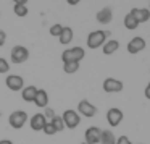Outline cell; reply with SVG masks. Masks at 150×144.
<instances>
[{
  "label": "cell",
  "mask_w": 150,
  "mask_h": 144,
  "mask_svg": "<svg viewBox=\"0 0 150 144\" xmlns=\"http://www.w3.org/2000/svg\"><path fill=\"white\" fill-rule=\"evenodd\" d=\"M82 0H66V4L68 5H73V7H74V5H78V4H81Z\"/></svg>",
  "instance_id": "cell-31"
},
{
  "label": "cell",
  "mask_w": 150,
  "mask_h": 144,
  "mask_svg": "<svg viewBox=\"0 0 150 144\" xmlns=\"http://www.w3.org/2000/svg\"><path fill=\"white\" fill-rule=\"evenodd\" d=\"M34 104H36V107H39V108L49 107V94H47V91L39 89L37 94H36V99H34Z\"/></svg>",
  "instance_id": "cell-15"
},
{
  "label": "cell",
  "mask_w": 150,
  "mask_h": 144,
  "mask_svg": "<svg viewBox=\"0 0 150 144\" xmlns=\"http://www.w3.org/2000/svg\"><path fill=\"white\" fill-rule=\"evenodd\" d=\"M8 71H10V63H8L5 58L0 57V73L4 75V73H8Z\"/></svg>",
  "instance_id": "cell-25"
},
{
  "label": "cell",
  "mask_w": 150,
  "mask_h": 144,
  "mask_svg": "<svg viewBox=\"0 0 150 144\" xmlns=\"http://www.w3.org/2000/svg\"><path fill=\"white\" fill-rule=\"evenodd\" d=\"M37 91H39V89H37L36 86H24L23 91H21V97H23L24 102H34Z\"/></svg>",
  "instance_id": "cell-16"
},
{
  "label": "cell",
  "mask_w": 150,
  "mask_h": 144,
  "mask_svg": "<svg viewBox=\"0 0 150 144\" xmlns=\"http://www.w3.org/2000/svg\"><path fill=\"white\" fill-rule=\"evenodd\" d=\"M0 117H2V112H0Z\"/></svg>",
  "instance_id": "cell-36"
},
{
  "label": "cell",
  "mask_w": 150,
  "mask_h": 144,
  "mask_svg": "<svg viewBox=\"0 0 150 144\" xmlns=\"http://www.w3.org/2000/svg\"><path fill=\"white\" fill-rule=\"evenodd\" d=\"M5 84L10 91H23L24 88V79L21 78L20 75H8L7 79H5Z\"/></svg>",
  "instance_id": "cell-7"
},
{
  "label": "cell",
  "mask_w": 150,
  "mask_h": 144,
  "mask_svg": "<svg viewBox=\"0 0 150 144\" xmlns=\"http://www.w3.org/2000/svg\"><path fill=\"white\" fill-rule=\"evenodd\" d=\"M84 55H86V52L82 47H71V49L63 50L62 60H63V63H79L84 58Z\"/></svg>",
  "instance_id": "cell-2"
},
{
  "label": "cell",
  "mask_w": 150,
  "mask_h": 144,
  "mask_svg": "<svg viewBox=\"0 0 150 144\" xmlns=\"http://www.w3.org/2000/svg\"><path fill=\"white\" fill-rule=\"evenodd\" d=\"M81 144H89V143H81Z\"/></svg>",
  "instance_id": "cell-35"
},
{
  "label": "cell",
  "mask_w": 150,
  "mask_h": 144,
  "mask_svg": "<svg viewBox=\"0 0 150 144\" xmlns=\"http://www.w3.org/2000/svg\"><path fill=\"white\" fill-rule=\"evenodd\" d=\"M129 13L136 18V21L139 24L140 23H145V21L150 20V10H149V8H136V7H134Z\"/></svg>",
  "instance_id": "cell-13"
},
{
  "label": "cell",
  "mask_w": 150,
  "mask_h": 144,
  "mask_svg": "<svg viewBox=\"0 0 150 144\" xmlns=\"http://www.w3.org/2000/svg\"><path fill=\"white\" fill-rule=\"evenodd\" d=\"M100 144H116V136L111 130H102Z\"/></svg>",
  "instance_id": "cell-18"
},
{
  "label": "cell",
  "mask_w": 150,
  "mask_h": 144,
  "mask_svg": "<svg viewBox=\"0 0 150 144\" xmlns=\"http://www.w3.org/2000/svg\"><path fill=\"white\" fill-rule=\"evenodd\" d=\"M118 49H120V42H118L116 39H110L103 44V53L105 55H111V53H115Z\"/></svg>",
  "instance_id": "cell-19"
},
{
  "label": "cell",
  "mask_w": 150,
  "mask_h": 144,
  "mask_svg": "<svg viewBox=\"0 0 150 144\" xmlns=\"http://www.w3.org/2000/svg\"><path fill=\"white\" fill-rule=\"evenodd\" d=\"M124 26H126V29H129V31H134V29H137V26H139V23L136 21V18L132 16L131 13H127L126 16H124Z\"/></svg>",
  "instance_id": "cell-20"
},
{
  "label": "cell",
  "mask_w": 150,
  "mask_h": 144,
  "mask_svg": "<svg viewBox=\"0 0 150 144\" xmlns=\"http://www.w3.org/2000/svg\"><path fill=\"white\" fill-rule=\"evenodd\" d=\"M13 11H15V15H16V16H20V18H24L28 13H29V10H28V5H15V7H13Z\"/></svg>",
  "instance_id": "cell-22"
},
{
  "label": "cell",
  "mask_w": 150,
  "mask_h": 144,
  "mask_svg": "<svg viewBox=\"0 0 150 144\" xmlns=\"http://www.w3.org/2000/svg\"><path fill=\"white\" fill-rule=\"evenodd\" d=\"M144 49H145V39H142V37H139V36L132 37V39L127 42V52H129L131 55L142 52Z\"/></svg>",
  "instance_id": "cell-11"
},
{
  "label": "cell",
  "mask_w": 150,
  "mask_h": 144,
  "mask_svg": "<svg viewBox=\"0 0 150 144\" xmlns=\"http://www.w3.org/2000/svg\"><path fill=\"white\" fill-rule=\"evenodd\" d=\"M15 5H28V0H13Z\"/></svg>",
  "instance_id": "cell-32"
},
{
  "label": "cell",
  "mask_w": 150,
  "mask_h": 144,
  "mask_svg": "<svg viewBox=\"0 0 150 144\" xmlns=\"http://www.w3.org/2000/svg\"><path fill=\"white\" fill-rule=\"evenodd\" d=\"M73 37H74V33H73V29L71 28H68V26H63V31H62V34H60V44H63V46H68L69 42L73 41Z\"/></svg>",
  "instance_id": "cell-17"
},
{
  "label": "cell",
  "mask_w": 150,
  "mask_h": 144,
  "mask_svg": "<svg viewBox=\"0 0 150 144\" xmlns=\"http://www.w3.org/2000/svg\"><path fill=\"white\" fill-rule=\"evenodd\" d=\"M116 144H132V143H131V139H129V138H127V136H124V134H123V136L116 138Z\"/></svg>",
  "instance_id": "cell-28"
},
{
  "label": "cell",
  "mask_w": 150,
  "mask_h": 144,
  "mask_svg": "<svg viewBox=\"0 0 150 144\" xmlns=\"http://www.w3.org/2000/svg\"><path fill=\"white\" fill-rule=\"evenodd\" d=\"M111 20H113V10H111V7H103L97 13V21L100 24H108V23H111Z\"/></svg>",
  "instance_id": "cell-14"
},
{
  "label": "cell",
  "mask_w": 150,
  "mask_h": 144,
  "mask_svg": "<svg viewBox=\"0 0 150 144\" xmlns=\"http://www.w3.org/2000/svg\"><path fill=\"white\" fill-rule=\"evenodd\" d=\"M5 42H7V33L4 29H0V47L5 46Z\"/></svg>",
  "instance_id": "cell-29"
},
{
  "label": "cell",
  "mask_w": 150,
  "mask_h": 144,
  "mask_svg": "<svg viewBox=\"0 0 150 144\" xmlns=\"http://www.w3.org/2000/svg\"><path fill=\"white\" fill-rule=\"evenodd\" d=\"M28 58H29V50H28L24 46H15L13 49H11V52H10L11 63L21 65V63H24Z\"/></svg>",
  "instance_id": "cell-3"
},
{
  "label": "cell",
  "mask_w": 150,
  "mask_h": 144,
  "mask_svg": "<svg viewBox=\"0 0 150 144\" xmlns=\"http://www.w3.org/2000/svg\"><path fill=\"white\" fill-rule=\"evenodd\" d=\"M62 118H63V123H65V128H68V130H74L81 123V115L76 110H71V108L63 112Z\"/></svg>",
  "instance_id": "cell-5"
},
{
  "label": "cell",
  "mask_w": 150,
  "mask_h": 144,
  "mask_svg": "<svg viewBox=\"0 0 150 144\" xmlns=\"http://www.w3.org/2000/svg\"><path fill=\"white\" fill-rule=\"evenodd\" d=\"M144 94H145V97L150 101V81H149V84L145 86V91H144Z\"/></svg>",
  "instance_id": "cell-30"
},
{
  "label": "cell",
  "mask_w": 150,
  "mask_h": 144,
  "mask_svg": "<svg viewBox=\"0 0 150 144\" xmlns=\"http://www.w3.org/2000/svg\"><path fill=\"white\" fill-rule=\"evenodd\" d=\"M100 136H102V130L98 126H89L84 133V139L89 144H98L100 143Z\"/></svg>",
  "instance_id": "cell-9"
},
{
  "label": "cell",
  "mask_w": 150,
  "mask_h": 144,
  "mask_svg": "<svg viewBox=\"0 0 150 144\" xmlns=\"http://www.w3.org/2000/svg\"><path fill=\"white\" fill-rule=\"evenodd\" d=\"M103 91L108 94H113V92H121L123 91V83L116 78H107L103 81Z\"/></svg>",
  "instance_id": "cell-10"
},
{
  "label": "cell",
  "mask_w": 150,
  "mask_h": 144,
  "mask_svg": "<svg viewBox=\"0 0 150 144\" xmlns=\"http://www.w3.org/2000/svg\"><path fill=\"white\" fill-rule=\"evenodd\" d=\"M123 112L120 110V108H116V107H111V108H108V112H107V121H108V125L110 126H118V125L123 121Z\"/></svg>",
  "instance_id": "cell-8"
},
{
  "label": "cell",
  "mask_w": 150,
  "mask_h": 144,
  "mask_svg": "<svg viewBox=\"0 0 150 144\" xmlns=\"http://www.w3.org/2000/svg\"><path fill=\"white\" fill-rule=\"evenodd\" d=\"M76 112H78L79 115H82V117H86V118H92L97 113V107H95L94 104H91L87 99H82L78 104V110Z\"/></svg>",
  "instance_id": "cell-6"
},
{
  "label": "cell",
  "mask_w": 150,
  "mask_h": 144,
  "mask_svg": "<svg viewBox=\"0 0 150 144\" xmlns=\"http://www.w3.org/2000/svg\"><path fill=\"white\" fill-rule=\"evenodd\" d=\"M137 144H142V143H137Z\"/></svg>",
  "instance_id": "cell-37"
},
{
  "label": "cell",
  "mask_w": 150,
  "mask_h": 144,
  "mask_svg": "<svg viewBox=\"0 0 150 144\" xmlns=\"http://www.w3.org/2000/svg\"><path fill=\"white\" fill-rule=\"evenodd\" d=\"M0 144H13V143H11L10 139H2V141H0Z\"/></svg>",
  "instance_id": "cell-33"
},
{
  "label": "cell",
  "mask_w": 150,
  "mask_h": 144,
  "mask_svg": "<svg viewBox=\"0 0 150 144\" xmlns=\"http://www.w3.org/2000/svg\"><path fill=\"white\" fill-rule=\"evenodd\" d=\"M62 31H63V26H62V24H53V26H50V36L60 37Z\"/></svg>",
  "instance_id": "cell-24"
},
{
  "label": "cell",
  "mask_w": 150,
  "mask_h": 144,
  "mask_svg": "<svg viewBox=\"0 0 150 144\" xmlns=\"http://www.w3.org/2000/svg\"><path fill=\"white\" fill-rule=\"evenodd\" d=\"M149 10H150V0H149Z\"/></svg>",
  "instance_id": "cell-34"
},
{
  "label": "cell",
  "mask_w": 150,
  "mask_h": 144,
  "mask_svg": "<svg viewBox=\"0 0 150 144\" xmlns=\"http://www.w3.org/2000/svg\"><path fill=\"white\" fill-rule=\"evenodd\" d=\"M28 121V113L24 110H15L8 117V123L13 130H21Z\"/></svg>",
  "instance_id": "cell-4"
},
{
  "label": "cell",
  "mask_w": 150,
  "mask_h": 144,
  "mask_svg": "<svg viewBox=\"0 0 150 144\" xmlns=\"http://www.w3.org/2000/svg\"><path fill=\"white\" fill-rule=\"evenodd\" d=\"M47 123V118L44 117V113H34L33 117L29 118V126L31 130L34 131H42L44 126H45Z\"/></svg>",
  "instance_id": "cell-12"
},
{
  "label": "cell",
  "mask_w": 150,
  "mask_h": 144,
  "mask_svg": "<svg viewBox=\"0 0 150 144\" xmlns=\"http://www.w3.org/2000/svg\"><path fill=\"white\" fill-rule=\"evenodd\" d=\"M110 36L108 31H102V29H97V31H92L91 34L87 36V47L92 50L98 49V47H103V44L107 42V37Z\"/></svg>",
  "instance_id": "cell-1"
},
{
  "label": "cell",
  "mask_w": 150,
  "mask_h": 144,
  "mask_svg": "<svg viewBox=\"0 0 150 144\" xmlns=\"http://www.w3.org/2000/svg\"><path fill=\"white\" fill-rule=\"evenodd\" d=\"M79 70V63H63V71L68 73V75H73Z\"/></svg>",
  "instance_id": "cell-23"
},
{
  "label": "cell",
  "mask_w": 150,
  "mask_h": 144,
  "mask_svg": "<svg viewBox=\"0 0 150 144\" xmlns=\"http://www.w3.org/2000/svg\"><path fill=\"white\" fill-rule=\"evenodd\" d=\"M42 131L47 134V136H53V134L57 133L55 128H53V125L50 123V121H47V123H45V126H44V130H42Z\"/></svg>",
  "instance_id": "cell-26"
},
{
  "label": "cell",
  "mask_w": 150,
  "mask_h": 144,
  "mask_svg": "<svg viewBox=\"0 0 150 144\" xmlns=\"http://www.w3.org/2000/svg\"><path fill=\"white\" fill-rule=\"evenodd\" d=\"M50 123L53 125V128H55L57 133H60V131L65 130V123H63V118L60 117V115H55V117H53L52 120H50Z\"/></svg>",
  "instance_id": "cell-21"
},
{
  "label": "cell",
  "mask_w": 150,
  "mask_h": 144,
  "mask_svg": "<svg viewBox=\"0 0 150 144\" xmlns=\"http://www.w3.org/2000/svg\"><path fill=\"white\" fill-rule=\"evenodd\" d=\"M44 117L47 118V121H50L53 117H55V112H53L50 107H45V108H44Z\"/></svg>",
  "instance_id": "cell-27"
}]
</instances>
